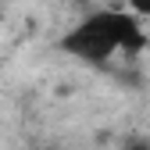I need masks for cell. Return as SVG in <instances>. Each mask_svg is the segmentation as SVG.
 <instances>
[{
    "instance_id": "obj_1",
    "label": "cell",
    "mask_w": 150,
    "mask_h": 150,
    "mask_svg": "<svg viewBox=\"0 0 150 150\" xmlns=\"http://www.w3.org/2000/svg\"><path fill=\"white\" fill-rule=\"evenodd\" d=\"M143 43H146V32L139 18L122 14V11H100L79 22L71 32H64L61 50L86 64H104L118 50H143Z\"/></svg>"
},
{
    "instance_id": "obj_2",
    "label": "cell",
    "mask_w": 150,
    "mask_h": 150,
    "mask_svg": "<svg viewBox=\"0 0 150 150\" xmlns=\"http://www.w3.org/2000/svg\"><path fill=\"white\" fill-rule=\"evenodd\" d=\"M129 7H132V14H143V18H150V0H129Z\"/></svg>"
},
{
    "instance_id": "obj_3",
    "label": "cell",
    "mask_w": 150,
    "mask_h": 150,
    "mask_svg": "<svg viewBox=\"0 0 150 150\" xmlns=\"http://www.w3.org/2000/svg\"><path fill=\"white\" fill-rule=\"evenodd\" d=\"M125 150H150V143H132V146H125Z\"/></svg>"
}]
</instances>
